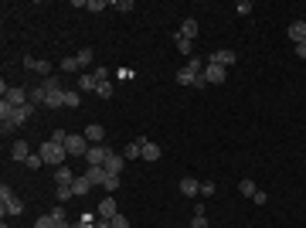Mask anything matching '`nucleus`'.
<instances>
[{
    "label": "nucleus",
    "mask_w": 306,
    "mask_h": 228,
    "mask_svg": "<svg viewBox=\"0 0 306 228\" xmlns=\"http://www.w3.org/2000/svg\"><path fill=\"white\" fill-rule=\"evenodd\" d=\"M123 164H126V157H123V153H109L102 167H106V174H109V177H119V171H123Z\"/></svg>",
    "instance_id": "obj_9"
},
{
    "label": "nucleus",
    "mask_w": 306,
    "mask_h": 228,
    "mask_svg": "<svg viewBox=\"0 0 306 228\" xmlns=\"http://www.w3.org/2000/svg\"><path fill=\"white\" fill-rule=\"evenodd\" d=\"M27 157H31V143H27V140H14L11 143V160L27 164Z\"/></svg>",
    "instance_id": "obj_7"
},
{
    "label": "nucleus",
    "mask_w": 306,
    "mask_h": 228,
    "mask_svg": "<svg viewBox=\"0 0 306 228\" xmlns=\"http://www.w3.org/2000/svg\"><path fill=\"white\" fill-rule=\"evenodd\" d=\"M225 65H204V72H201V75H204V79H208V85H218V82H225Z\"/></svg>",
    "instance_id": "obj_10"
},
{
    "label": "nucleus",
    "mask_w": 306,
    "mask_h": 228,
    "mask_svg": "<svg viewBox=\"0 0 306 228\" xmlns=\"http://www.w3.org/2000/svg\"><path fill=\"white\" fill-rule=\"evenodd\" d=\"M109 153H113V150H109V147H89V153H85V160H89V167H102Z\"/></svg>",
    "instance_id": "obj_8"
},
{
    "label": "nucleus",
    "mask_w": 306,
    "mask_h": 228,
    "mask_svg": "<svg viewBox=\"0 0 306 228\" xmlns=\"http://www.w3.org/2000/svg\"><path fill=\"white\" fill-rule=\"evenodd\" d=\"M113 7H116L119 14H129V11H133V0H116Z\"/></svg>",
    "instance_id": "obj_38"
},
{
    "label": "nucleus",
    "mask_w": 306,
    "mask_h": 228,
    "mask_svg": "<svg viewBox=\"0 0 306 228\" xmlns=\"http://www.w3.org/2000/svg\"><path fill=\"white\" fill-rule=\"evenodd\" d=\"M143 160H150V164H157V160H160V147H157V143H150V140L143 143Z\"/></svg>",
    "instance_id": "obj_22"
},
{
    "label": "nucleus",
    "mask_w": 306,
    "mask_h": 228,
    "mask_svg": "<svg viewBox=\"0 0 306 228\" xmlns=\"http://www.w3.org/2000/svg\"><path fill=\"white\" fill-rule=\"evenodd\" d=\"M85 140H89V143H102V140H106V126L102 123H89L85 126Z\"/></svg>",
    "instance_id": "obj_15"
},
{
    "label": "nucleus",
    "mask_w": 306,
    "mask_h": 228,
    "mask_svg": "<svg viewBox=\"0 0 306 228\" xmlns=\"http://www.w3.org/2000/svg\"><path fill=\"white\" fill-rule=\"evenodd\" d=\"M177 51H181V55H191V51H194V41H187L184 35H177Z\"/></svg>",
    "instance_id": "obj_30"
},
{
    "label": "nucleus",
    "mask_w": 306,
    "mask_h": 228,
    "mask_svg": "<svg viewBox=\"0 0 306 228\" xmlns=\"http://www.w3.org/2000/svg\"><path fill=\"white\" fill-rule=\"evenodd\" d=\"M208 65H235V51H231V48H221V51H215V55L208 58Z\"/></svg>",
    "instance_id": "obj_11"
},
{
    "label": "nucleus",
    "mask_w": 306,
    "mask_h": 228,
    "mask_svg": "<svg viewBox=\"0 0 306 228\" xmlns=\"http://www.w3.org/2000/svg\"><path fill=\"white\" fill-rule=\"evenodd\" d=\"M235 14L249 17V14H252V4H249V0H238V4H235Z\"/></svg>",
    "instance_id": "obj_34"
},
{
    "label": "nucleus",
    "mask_w": 306,
    "mask_h": 228,
    "mask_svg": "<svg viewBox=\"0 0 306 228\" xmlns=\"http://www.w3.org/2000/svg\"><path fill=\"white\" fill-rule=\"evenodd\" d=\"M75 177H79V174H72L68 167H55V181H58V184H72Z\"/></svg>",
    "instance_id": "obj_23"
},
{
    "label": "nucleus",
    "mask_w": 306,
    "mask_h": 228,
    "mask_svg": "<svg viewBox=\"0 0 306 228\" xmlns=\"http://www.w3.org/2000/svg\"><path fill=\"white\" fill-rule=\"evenodd\" d=\"M34 228H58V221H55L51 215H41L38 221H34Z\"/></svg>",
    "instance_id": "obj_31"
},
{
    "label": "nucleus",
    "mask_w": 306,
    "mask_h": 228,
    "mask_svg": "<svg viewBox=\"0 0 306 228\" xmlns=\"http://www.w3.org/2000/svg\"><path fill=\"white\" fill-rule=\"evenodd\" d=\"M102 187H106V194H116V191H119V177H106Z\"/></svg>",
    "instance_id": "obj_35"
},
{
    "label": "nucleus",
    "mask_w": 306,
    "mask_h": 228,
    "mask_svg": "<svg viewBox=\"0 0 306 228\" xmlns=\"http://www.w3.org/2000/svg\"><path fill=\"white\" fill-rule=\"evenodd\" d=\"M238 191L245 194V198H252V194L259 191V187H255V184H252V181H249V177H242V181H238Z\"/></svg>",
    "instance_id": "obj_29"
},
{
    "label": "nucleus",
    "mask_w": 306,
    "mask_h": 228,
    "mask_svg": "<svg viewBox=\"0 0 306 228\" xmlns=\"http://www.w3.org/2000/svg\"><path fill=\"white\" fill-rule=\"evenodd\" d=\"M41 89H45V92H48V95H51V92H61V82H58V79H55V75H48V79H45V82H41Z\"/></svg>",
    "instance_id": "obj_26"
},
{
    "label": "nucleus",
    "mask_w": 306,
    "mask_h": 228,
    "mask_svg": "<svg viewBox=\"0 0 306 228\" xmlns=\"http://www.w3.org/2000/svg\"><path fill=\"white\" fill-rule=\"evenodd\" d=\"M191 228H208V218H204V215H194V221H191Z\"/></svg>",
    "instance_id": "obj_46"
},
{
    "label": "nucleus",
    "mask_w": 306,
    "mask_h": 228,
    "mask_svg": "<svg viewBox=\"0 0 306 228\" xmlns=\"http://www.w3.org/2000/svg\"><path fill=\"white\" fill-rule=\"evenodd\" d=\"M24 69H31V72H38L41 79H48V75H51V61H41V58H27V61H24Z\"/></svg>",
    "instance_id": "obj_13"
},
{
    "label": "nucleus",
    "mask_w": 306,
    "mask_h": 228,
    "mask_svg": "<svg viewBox=\"0 0 306 228\" xmlns=\"http://www.w3.org/2000/svg\"><path fill=\"white\" fill-rule=\"evenodd\" d=\"M45 106H48V109H58V106H65V89H61V92H51Z\"/></svg>",
    "instance_id": "obj_25"
},
{
    "label": "nucleus",
    "mask_w": 306,
    "mask_h": 228,
    "mask_svg": "<svg viewBox=\"0 0 306 228\" xmlns=\"http://www.w3.org/2000/svg\"><path fill=\"white\" fill-rule=\"evenodd\" d=\"M109 225H113V228H129V218H126V215H113Z\"/></svg>",
    "instance_id": "obj_41"
},
{
    "label": "nucleus",
    "mask_w": 306,
    "mask_h": 228,
    "mask_svg": "<svg viewBox=\"0 0 306 228\" xmlns=\"http://www.w3.org/2000/svg\"><path fill=\"white\" fill-rule=\"evenodd\" d=\"M85 7H89L92 14H99V11H106V0H85Z\"/></svg>",
    "instance_id": "obj_39"
},
{
    "label": "nucleus",
    "mask_w": 306,
    "mask_h": 228,
    "mask_svg": "<svg viewBox=\"0 0 306 228\" xmlns=\"http://www.w3.org/2000/svg\"><path fill=\"white\" fill-rule=\"evenodd\" d=\"M65 150L72 153V157H85V153H89V140H85V133H68Z\"/></svg>",
    "instance_id": "obj_6"
},
{
    "label": "nucleus",
    "mask_w": 306,
    "mask_h": 228,
    "mask_svg": "<svg viewBox=\"0 0 306 228\" xmlns=\"http://www.w3.org/2000/svg\"><path fill=\"white\" fill-rule=\"evenodd\" d=\"M92 75H95L99 82H109V69H106V65H95V69H92Z\"/></svg>",
    "instance_id": "obj_36"
},
{
    "label": "nucleus",
    "mask_w": 306,
    "mask_h": 228,
    "mask_svg": "<svg viewBox=\"0 0 306 228\" xmlns=\"http://www.w3.org/2000/svg\"><path fill=\"white\" fill-rule=\"evenodd\" d=\"M85 177H89L92 187H99V184H106V177H109V174H106V167H89V171H85Z\"/></svg>",
    "instance_id": "obj_18"
},
{
    "label": "nucleus",
    "mask_w": 306,
    "mask_h": 228,
    "mask_svg": "<svg viewBox=\"0 0 306 228\" xmlns=\"http://www.w3.org/2000/svg\"><path fill=\"white\" fill-rule=\"evenodd\" d=\"M41 164H45V160L38 157V153H31V157H27V167H31V171H38V167H41Z\"/></svg>",
    "instance_id": "obj_43"
},
{
    "label": "nucleus",
    "mask_w": 306,
    "mask_h": 228,
    "mask_svg": "<svg viewBox=\"0 0 306 228\" xmlns=\"http://www.w3.org/2000/svg\"><path fill=\"white\" fill-rule=\"evenodd\" d=\"M48 215L55 218L58 225H65V221H68V218H65V208H51V211H48Z\"/></svg>",
    "instance_id": "obj_40"
},
{
    "label": "nucleus",
    "mask_w": 306,
    "mask_h": 228,
    "mask_svg": "<svg viewBox=\"0 0 306 228\" xmlns=\"http://www.w3.org/2000/svg\"><path fill=\"white\" fill-rule=\"evenodd\" d=\"M51 140H55V143H61V147H65V140H68V133H65V129H55V133H51Z\"/></svg>",
    "instance_id": "obj_44"
},
{
    "label": "nucleus",
    "mask_w": 306,
    "mask_h": 228,
    "mask_svg": "<svg viewBox=\"0 0 306 228\" xmlns=\"http://www.w3.org/2000/svg\"><path fill=\"white\" fill-rule=\"evenodd\" d=\"M296 55H299V58H306V41H303V45H296Z\"/></svg>",
    "instance_id": "obj_47"
},
{
    "label": "nucleus",
    "mask_w": 306,
    "mask_h": 228,
    "mask_svg": "<svg viewBox=\"0 0 306 228\" xmlns=\"http://www.w3.org/2000/svg\"><path fill=\"white\" fill-rule=\"evenodd\" d=\"M0 92H4V99L11 106H27L31 103V89H21V85H14V89H7V82L0 85Z\"/></svg>",
    "instance_id": "obj_5"
},
{
    "label": "nucleus",
    "mask_w": 306,
    "mask_h": 228,
    "mask_svg": "<svg viewBox=\"0 0 306 228\" xmlns=\"http://www.w3.org/2000/svg\"><path fill=\"white\" fill-rule=\"evenodd\" d=\"M143 143H147V140H133V143H126L123 157H126V160H136V157H143Z\"/></svg>",
    "instance_id": "obj_19"
},
{
    "label": "nucleus",
    "mask_w": 306,
    "mask_h": 228,
    "mask_svg": "<svg viewBox=\"0 0 306 228\" xmlns=\"http://www.w3.org/2000/svg\"><path fill=\"white\" fill-rule=\"evenodd\" d=\"M252 201H255V205H269V194H265V191H255V194H252Z\"/></svg>",
    "instance_id": "obj_42"
},
{
    "label": "nucleus",
    "mask_w": 306,
    "mask_h": 228,
    "mask_svg": "<svg viewBox=\"0 0 306 228\" xmlns=\"http://www.w3.org/2000/svg\"><path fill=\"white\" fill-rule=\"evenodd\" d=\"M113 215H119V211H116V198L109 194L106 201H99V218H106V221H113Z\"/></svg>",
    "instance_id": "obj_16"
},
{
    "label": "nucleus",
    "mask_w": 306,
    "mask_h": 228,
    "mask_svg": "<svg viewBox=\"0 0 306 228\" xmlns=\"http://www.w3.org/2000/svg\"><path fill=\"white\" fill-rule=\"evenodd\" d=\"M79 58H61V72H79Z\"/></svg>",
    "instance_id": "obj_32"
},
{
    "label": "nucleus",
    "mask_w": 306,
    "mask_h": 228,
    "mask_svg": "<svg viewBox=\"0 0 306 228\" xmlns=\"http://www.w3.org/2000/svg\"><path fill=\"white\" fill-rule=\"evenodd\" d=\"M48 103V92L41 89V85H34L31 89V106H45Z\"/></svg>",
    "instance_id": "obj_24"
},
{
    "label": "nucleus",
    "mask_w": 306,
    "mask_h": 228,
    "mask_svg": "<svg viewBox=\"0 0 306 228\" xmlns=\"http://www.w3.org/2000/svg\"><path fill=\"white\" fill-rule=\"evenodd\" d=\"M75 58H79V65H92V48H82Z\"/></svg>",
    "instance_id": "obj_37"
},
{
    "label": "nucleus",
    "mask_w": 306,
    "mask_h": 228,
    "mask_svg": "<svg viewBox=\"0 0 306 228\" xmlns=\"http://www.w3.org/2000/svg\"><path fill=\"white\" fill-rule=\"evenodd\" d=\"M181 194L184 198H197V191H201V184H197V177H181Z\"/></svg>",
    "instance_id": "obj_14"
},
{
    "label": "nucleus",
    "mask_w": 306,
    "mask_h": 228,
    "mask_svg": "<svg viewBox=\"0 0 306 228\" xmlns=\"http://www.w3.org/2000/svg\"><path fill=\"white\" fill-rule=\"evenodd\" d=\"M72 191H75V198H85V194L92 191L89 177H85V174H79V177H75V181H72Z\"/></svg>",
    "instance_id": "obj_17"
},
{
    "label": "nucleus",
    "mask_w": 306,
    "mask_h": 228,
    "mask_svg": "<svg viewBox=\"0 0 306 228\" xmlns=\"http://www.w3.org/2000/svg\"><path fill=\"white\" fill-rule=\"evenodd\" d=\"M113 82H99V89H95V95H99V99H113Z\"/></svg>",
    "instance_id": "obj_27"
},
{
    "label": "nucleus",
    "mask_w": 306,
    "mask_h": 228,
    "mask_svg": "<svg viewBox=\"0 0 306 228\" xmlns=\"http://www.w3.org/2000/svg\"><path fill=\"white\" fill-rule=\"evenodd\" d=\"M0 211H4V218H7V215H11V218H17V215L24 211V205L17 201V194H14L11 187H7V184L0 187Z\"/></svg>",
    "instance_id": "obj_3"
},
{
    "label": "nucleus",
    "mask_w": 306,
    "mask_h": 228,
    "mask_svg": "<svg viewBox=\"0 0 306 228\" xmlns=\"http://www.w3.org/2000/svg\"><path fill=\"white\" fill-rule=\"evenodd\" d=\"M204 72V65H201V58H187V65H184L181 72H177V82L181 85H194V79Z\"/></svg>",
    "instance_id": "obj_4"
},
{
    "label": "nucleus",
    "mask_w": 306,
    "mask_h": 228,
    "mask_svg": "<svg viewBox=\"0 0 306 228\" xmlns=\"http://www.w3.org/2000/svg\"><path fill=\"white\" fill-rule=\"evenodd\" d=\"M38 157L45 160L48 167H65V157H68V150L61 147V143H55V140H45V143L38 147Z\"/></svg>",
    "instance_id": "obj_2"
},
{
    "label": "nucleus",
    "mask_w": 306,
    "mask_h": 228,
    "mask_svg": "<svg viewBox=\"0 0 306 228\" xmlns=\"http://www.w3.org/2000/svg\"><path fill=\"white\" fill-rule=\"evenodd\" d=\"M68 198H75L72 184H58V201H68Z\"/></svg>",
    "instance_id": "obj_33"
},
{
    "label": "nucleus",
    "mask_w": 306,
    "mask_h": 228,
    "mask_svg": "<svg viewBox=\"0 0 306 228\" xmlns=\"http://www.w3.org/2000/svg\"><path fill=\"white\" fill-rule=\"evenodd\" d=\"M95 89H99V79H95L92 72H85L79 79V92H95Z\"/></svg>",
    "instance_id": "obj_20"
},
{
    "label": "nucleus",
    "mask_w": 306,
    "mask_h": 228,
    "mask_svg": "<svg viewBox=\"0 0 306 228\" xmlns=\"http://www.w3.org/2000/svg\"><path fill=\"white\" fill-rule=\"evenodd\" d=\"M201 194L208 198V194H215V181H201Z\"/></svg>",
    "instance_id": "obj_45"
},
{
    "label": "nucleus",
    "mask_w": 306,
    "mask_h": 228,
    "mask_svg": "<svg viewBox=\"0 0 306 228\" xmlns=\"http://www.w3.org/2000/svg\"><path fill=\"white\" fill-rule=\"evenodd\" d=\"M34 109H38V106H31V103L27 106H11L4 99V103H0V129H4V133H14L21 123H27L34 116Z\"/></svg>",
    "instance_id": "obj_1"
},
{
    "label": "nucleus",
    "mask_w": 306,
    "mask_h": 228,
    "mask_svg": "<svg viewBox=\"0 0 306 228\" xmlns=\"http://www.w3.org/2000/svg\"><path fill=\"white\" fill-rule=\"evenodd\" d=\"M79 103H82L79 92H68V89H65V109H79Z\"/></svg>",
    "instance_id": "obj_28"
},
{
    "label": "nucleus",
    "mask_w": 306,
    "mask_h": 228,
    "mask_svg": "<svg viewBox=\"0 0 306 228\" xmlns=\"http://www.w3.org/2000/svg\"><path fill=\"white\" fill-rule=\"evenodd\" d=\"M181 35L187 38V41H194V38H197V21H194V17H187V21L181 24Z\"/></svg>",
    "instance_id": "obj_21"
},
{
    "label": "nucleus",
    "mask_w": 306,
    "mask_h": 228,
    "mask_svg": "<svg viewBox=\"0 0 306 228\" xmlns=\"http://www.w3.org/2000/svg\"><path fill=\"white\" fill-rule=\"evenodd\" d=\"M286 35H289V41H293V45H303V41H306V21H293Z\"/></svg>",
    "instance_id": "obj_12"
}]
</instances>
